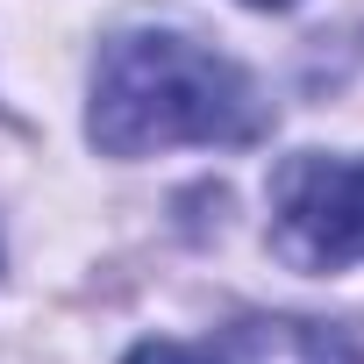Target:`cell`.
Masks as SVG:
<instances>
[{
  "mask_svg": "<svg viewBox=\"0 0 364 364\" xmlns=\"http://www.w3.org/2000/svg\"><path fill=\"white\" fill-rule=\"evenodd\" d=\"M86 129L107 157H150L171 143H250L264 107L243 65L171 29H129L93 65Z\"/></svg>",
  "mask_w": 364,
  "mask_h": 364,
  "instance_id": "cell-1",
  "label": "cell"
},
{
  "mask_svg": "<svg viewBox=\"0 0 364 364\" xmlns=\"http://www.w3.org/2000/svg\"><path fill=\"white\" fill-rule=\"evenodd\" d=\"M272 250L293 272L364 264V164L357 157H293L272 178Z\"/></svg>",
  "mask_w": 364,
  "mask_h": 364,
  "instance_id": "cell-2",
  "label": "cell"
},
{
  "mask_svg": "<svg viewBox=\"0 0 364 364\" xmlns=\"http://www.w3.org/2000/svg\"><path fill=\"white\" fill-rule=\"evenodd\" d=\"M257 8H293V0H257Z\"/></svg>",
  "mask_w": 364,
  "mask_h": 364,
  "instance_id": "cell-5",
  "label": "cell"
},
{
  "mask_svg": "<svg viewBox=\"0 0 364 364\" xmlns=\"http://www.w3.org/2000/svg\"><path fill=\"white\" fill-rule=\"evenodd\" d=\"M222 364H364L336 328H314V321H236L222 343H215Z\"/></svg>",
  "mask_w": 364,
  "mask_h": 364,
  "instance_id": "cell-3",
  "label": "cell"
},
{
  "mask_svg": "<svg viewBox=\"0 0 364 364\" xmlns=\"http://www.w3.org/2000/svg\"><path fill=\"white\" fill-rule=\"evenodd\" d=\"M129 364H222V357H215V343L208 350L200 343H136Z\"/></svg>",
  "mask_w": 364,
  "mask_h": 364,
  "instance_id": "cell-4",
  "label": "cell"
}]
</instances>
